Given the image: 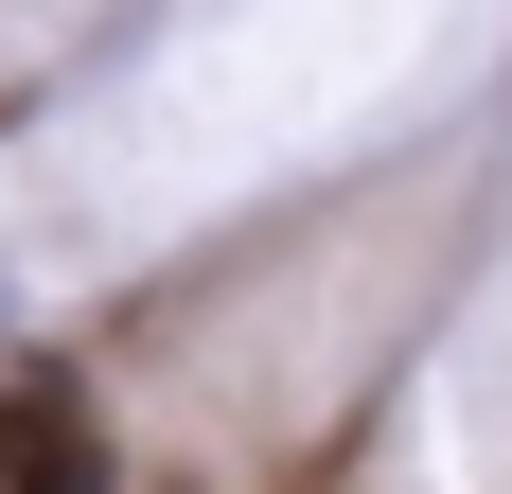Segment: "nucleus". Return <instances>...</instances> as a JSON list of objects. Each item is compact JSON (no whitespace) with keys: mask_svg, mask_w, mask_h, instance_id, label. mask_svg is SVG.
I'll use <instances>...</instances> for the list:
<instances>
[{"mask_svg":"<svg viewBox=\"0 0 512 494\" xmlns=\"http://www.w3.org/2000/svg\"><path fill=\"white\" fill-rule=\"evenodd\" d=\"M0 494H106L89 371H0Z\"/></svg>","mask_w":512,"mask_h":494,"instance_id":"obj_1","label":"nucleus"}]
</instances>
